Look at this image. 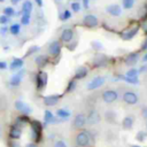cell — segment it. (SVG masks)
I'll return each mask as SVG.
<instances>
[{
    "mask_svg": "<svg viewBox=\"0 0 147 147\" xmlns=\"http://www.w3.org/2000/svg\"><path fill=\"white\" fill-rule=\"evenodd\" d=\"M29 124L31 127V138L36 144L40 142L42 139V129H44L42 124L37 119H31Z\"/></svg>",
    "mask_w": 147,
    "mask_h": 147,
    "instance_id": "cell-1",
    "label": "cell"
},
{
    "mask_svg": "<svg viewBox=\"0 0 147 147\" xmlns=\"http://www.w3.org/2000/svg\"><path fill=\"white\" fill-rule=\"evenodd\" d=\"M47 82H48V74L44 70H39L36 74V79H34L36 90L39 92L44 91V88L47 86Z\"/></svg>",
    "mask_w": 147,
    "mask_h": 147,
    "instance_id": "cell-2",
    "label": "cell"
},
{
    "mask_svg": "<svg viewBox=\"0 0 147 147\" xmlns=\"http://www.w3.org/2000/svg\"><path fill=\"white\" fill-rule=\"evenodd\" d=\"M91 134L87 131H80L76 136V145L78 147H88L91 144Z\"/></svg>",
    "mask_w": 147,
    "mask_h": 147,
    "instance_id": "cell-3",
    "label": "cell"
},
{
    "mask_svg": "<svg viewBox=\"0 0 147 147\" xmlns=\"http://www.w3.org/2000/svg\"><path fill=\"white\" fill-rule=\"evenodd\" d=\"M61 122H64V119L55 117L51 110H45L44 113V126H47L48 124H59Z\"/></svg>",
    "mask_w": 147,
    "mask_h": 147,
    "instance_id": "cell-4",
    "label": "cell"
},
{
    "mask_svg": "<svg viewBox=\"0 0 147 147\" xmlns=\"http://www.w3.org/2000/svg\"><path fill=\"white\" fill-rule=\"evenodd\" d=\"M122 99H123V101H124L126 105H130V106L137 105L138 101H139L138 95H137L134 92H132V91H126V92H124Z\"/></svg>",
    "mask_w": 147,
    "mask_h": 147,
    "instance_id": "cell-5",
    "label": "cell"
},
{
    "mask_svg": "<svg viewBox=\"0 0 147 147\" xmlns=\"http://www.w3.org/2000/svg\"><path fill=\"white\" fill-rule=\"evenodd\" d=\"M86 124H87V119H86V115L84 114H77L72 121V127H75L76 130H82Z\"/></svg>",
    "mask_w": 147,
    "mask_h": 147,
    "instance_id": "cell-6",
    "label": "cell"
},
{
    "mask_svg": "<svg viewBox=\"0 0 147 147\" xmlns=\"http://www.w3.org/2000/svg\"><path fill=\"white\" fill-rule=\"evenodd\" d=\"M61 49H62V45H61V41H59V40H53L48 46V53L53 57L60 56Z\"/></svg>",
    "mask_w": 147,
    "mask_h": 147,
    "instance_id": "cell-7",
    "label": "cell"
},
{
    "mask_svg": "<svg viewBox=\"0 0 147 147\" xmlns=\"http://www.w3.org/2000/svg\"><path fill=\"white\" fill-rule=\"evenodd\" d=\"M62 98V94H51V95H46L42 98V102L45 106L47 107H53L55 105H57L60 102Z\"/></svg>",
    "mask_w": 147,
    "mask_h": 147,
    "instance_id": "cell-8",
    "label": "cell"
},
{
    "mask_svg": "<svg viewBox=\"0 0 147 147\" xmlns=\"http://www.w3.org/2000/svg\"><path fill=\"white\" fill-rule=\"evenodd\" d=\"M108 61H109V59H108L107 55H105V54H96L93 57V60H92V64L95 68H101V67H106Z\"/></svg>",
    "mask_w": 147,
    "mask_h": 147,
    "instance_id": "cell-9",
    "label": "cell"
},
{
    "mask_svg": "<svg viewBox=\"0 0 147 147\" xmlns=\"http://www.w3.org/2000/svg\"><path fill=\"white\" fill-rule=\"evenodd\" d=\"M82 24H83L84 26H86V28H90V29H92V28H95V26H98V24H99V21H98V17H96L95 15L88 14V15H86V16L83 18V21H82Z\"/></svg>",
    "mask_w": 147,
    "mask_h": 147,
    "instance_id": "cell-10",
    "label": "cell"
},
{
    "mask_svg": "<svg viewBox=\"0 0 147 147\" xmlns=\"http://www.w3.org/2000/svg\"><path fill=\"white\" fill-rule=\"evenodd\" d=\"M117 98H118V94L115 90H106L102 93V100L106 103H113L117 100Z\"/></svg>",
    "mask_w": 147,
    "mask_h": 147,
    "instance_id": "cell-11",
    "label": "cell"
},
{
    "mask_svg": "<svg viewBox=\"0 0 147 147\" xmlns=\"http://www.w3.org/2000/svg\"><path fill=\"white\" fill-rule=\"evenodd\" d=\"M24 74H25V71H24L23 69L17 70V72L10 78L9 85H10L11 87H17V86H20V85H21V82H22V79H23V77H24Z\"/></svg>",
    "mask_w": 147,
    "mask_h": 147,
    "instance_id": "cell-12",
    "label": "cell"
},
{
    "mask_svg": "<svg viewBox=\"0 0 147 147\" xmlns=\"http://www.w3.org/2000/svg\"><path fill=\"white\" fill-rule=\"evenodd\" d=\"M14 106H15L16 110H18L20 113H22V115H26V116H29V115L31 114V111H32L31 107L28 106L26 103H24L22 100H16L15 103H14Z\"/></svg>",
    "mask_w": 147,
    "mask_h": 147,
    "instance_id": "cell-13",
    "label": "cell"
},
{
    "mask_svg": "<svg viewBox=\"0 0 147 147\" xmlns=\"http://www.w3.org/2000/svg\"><path fill=\"white\" fill-rule=\"evenodd\" d=\"M22 127L21 126H18L17 124H15V123H13L11 125H10V127H9V138L10 139H13V140H18L20 138H21V136H22Z\"/></svg>",
    "mask_w": 147,
    "mask_h": 147,
    "instance_id": "cell-14",
    "label": "cell"
},
{
    "mask_svg": "<svg viewBox=\"0 0 147 147\" xmlns=\"http://www.w3.org/2000/svg\"><path fill=\"white\" fill-rule=\"evenodd\" d=\"M86 119H87V123H88V124L94 125V124H98V123L101 121V116H100V114H99L98 110L92 109V110H90V113L87 114Z\"/></svg>",
    "mask_w": 147,
    "mask_h": 147,
    "instance_id": "cell-15",
    "label": "cell"
},
{
    "mask_svg": "<svg viewBox=\"0 0 147 147\" xmlns=\"http://www.w3.org/2000/svg\"><path fill=\"white\" fill-rule=\"evenodd\" d=\"M105 77H101V76H98L95 78H93L88 84H87V90L92 91V90H96L99 87H101L103 84H105Z\"/></svg>",
    "mask_w": 147,
    "mask_h": 147,
    "instance_id": "cell-16",
    "label": "cell"
},
{
    "mask_svg": "<svg viewBox=\"0 0 147 147\" xmlns=\"http://www.w3.org/2000/svg\"><path fill=\"white\" fill-rule=\"evenodd\" d=\"M60 39L64 44L70 42L74 39V31H72V29H64L61 32V34H60Z\"/></svg>",
    "mask_w": 147,
    "mask_h": 147,
    "instance_id": "cell-17",
    "label": "cell"
},
{
    "mask_svg": "<svg viewBox=\"0 0 147 147\" xmlns=\"http://www.w3.org/2000/svg\"><path fill=\"white\" fill-rule=\"evenodd\" d=\"M48 62H49V60L45 54H38L34 57V63L39 69H42L44 67H46L48 64Z\"/></svg>",
    "mask_w": 147,
    "mask_h": 147,
    "instance_id": "cell-18",
    "label": "cell"
},
{
    "mask_svg": "<svg viewBox=\"0 0 147 147\" xmlns=\"http://www.w3.org/2000/svg\"><path fill=\"white\" fill-rule=\"evenodd\" d=\"M87 74H88V69L85 65H80V67H78L76 69L75 75H74V79H76V80L83 79V78H85L87 76Z\"/></svg>",
    "mask_w": 147,
    "mask_h": 147,
    "instance_id": "cell-19",
    "label": "cell"
},
{
    "mask_svg": "<svg viewBox=\"0 0 147 147\" xmlns=\"http://www.w3.org/2000/svg\"><path fill=\"white\" fill-rule=\"evenodd\" d=\"M24 65V61L23 59H20V57H15L11 60V62L9 63V69L10 70H20L22 69Z\"/></svg>",
    "mask_w": 147,
    "mask_h": 147,
    "instance_id": "cell-20",
    "label": "cell"
},
{
    "mask_svg": "<svg viewBox=\"0 0 147 147\" xmlns=\"http://www.w3.org/2000/svg\"><path fill=\"white\" fill-rule=\"evenodd\" d=\"M106 11L111 16H119L122 14V9L118 5H109L106 7Z\"/></svg>",
    "mask_w": 147,
    "mask_h": 147,
    "instance_id": "cell-21",
    "label": "cell"
},
{
    "mask_svg": "<svg viewBox=\"0 0 147 147\" xmlns=\"http://www.w3.org/2000/svg\"><path fill=\"white\" fill-rule=\"evenodd\" d=\"M138 59H139V56H138L137 53H130V54H127V55L125 56L124 63H125L126 65H134V64L138 62Z\"/></svg>",
    "mask_w": 147,
    "mask_h": 147,
    "instance_id": "cell-22",
    "label": "cell"
},
{
    "mask_svg": "<svg viewBox=\"0 0 147 147\" xmlns=\"http://www.w3.org/2000/svg\"><path fill=\"white\" fill-rule=\"evenodd\" d=\"M138 31H139V28H138V26H134V28L130 29L129 31L124 32V33L122 34V38H123L124 40H130V39H132V38L137 34V32H138Z\"/></svg>",
    "mask_w": 147,
    "mask_h": 147,
    "instance_id": "cell-23",
    "label": "cell"
},
{
    "mask_svg": "<svg viewBox=\"0 0 147 147\" xmlns=\"http://www.w3.org/2000/svg\"><path fill=\"white\" fill-rule=\"evenodd\" d=\"M133 124H134V118H133L132 116H126V117H124L123 121H122V126H123V129H125V130H130V129L133 126Z\"/></svg>",
    "mask_w": 147,
    "mask_h": 147,
    "instance_id": "cell-24",
    "label": "cell"
},
{
    "mask_svg": "<svg viewBox=\"0 0 147 147\" xmlns=\"http://www.w3.org/2000/svg\"><path fill=\"white\" fill-rule=\"evenodd\" d=\"M30 118H29V116H26V115H21V116H18V117H16V119H15V124H17L18 126H21V127H23L24 125H26L28 123H30Z\"/></svg>",
    "mask_w": 147,
    "mask_h": 147,
    "instance_id": "cell-25",
    "label": "cell"
},
{
    "mask_svg": "<svg viewBox=\"0 0 147 147\" xmlns=\"http://www.w3.org/2000/svg\"><path fill=\"white\" fill-rule=\"evenodd\" d=\"M70 115H71V113H70L68 109L60 108V109H57V110H56V116H57L59 118L64 119V121H67V119L70 117Z\"/></svg>",
    "mask_w": 147,
    "mask_h": 147,
    "instance_id": "cell-26",
    "label": "cell"
},
{
    "mask_svg": "<svg viewBox=\"0 0 147 147\" xmlns=\"http://www.w3.org/2000/svg\"><path fill=\"white\" fill-rule=\"evenodd\" d=\"M33 9V6H32V2L30 0H25L22 5V13L23 14H31Z\"/></svg>",
    "mask_w": 147,
    "mask_h": 147,
    "instance_id": "cell-27",
    "label": "cell"
},
{
    "mask_svg": "<svg viewBox=\"0 0 147 147\" xmlns=\"http://www.w3.org/2000/svg\"><path fill=\"white\" fill-rule=\"evenodd\" d=\"M105 118L109 123H116V113L114 110H107L105 114Z\"/></svg>",
    "mask_w": 147,
    "mask_h": 147,
    "instance_id": "cell-28",
    "label": "cell"
},
{
    "mask_svg": "<svg viewBox=\"0 0 147 147\" xmlns=\"http://www.w3.org/2000/svg\"><path fill=\"white\" fill-rule=\"evenodd\" d=\"M76 87H77V80L76 79H70L69 80V83H68V85H67V87H65V93H71V92H74L75 90H76Z\"/></svg>",
    "mask_w": 147,
    "mask_h": 147,
    "instance_id": "cell-29",
    "label": "cell"
},
{
    "mask_svg": "<svg viewBox=\"0 0 147 147\" xmlns=\"http://www.w3.org/2000/svg\"><path fill=\"white\" fill-rule=\"evenodd\" d=\"M9 33L10 34H13V36H17L20 32H21V25L18 24V23H14V24H11L10 26H9Z\"/></svg>",
    "mask_w": 147,
    "mask_h": 147,
    "instance_id": "cell-30",
    "label": "cell"
},
{
    "mask_svg": "<svg viewBox=\"0 0 147 147\" xmlns=\"http://www.w3.org/2000/svg\"><path fill=\"white\" fill-rule=\"evenodd\" d=\"M40 49V47L39 46H37V45H33V46H31L28 51H26V53H25V57H28V56H31V55H33V54H36L38 51Z\"/></svg>",
    "mask_w": 147,
    "mask_h": 147,
    "instance_id": "cell-31",
    "label": "cell"
},
{
    "mask_svg": "<svg viewBox=\"0 0 147 147\" xmlns=\"http://www.w3.org/2000/svg\"><path fill=\"white\" fill-rule=\"evenodd\" d=\"M69 18H71V11L69 9H64L62 11V14L60 15V20L61 21H68Z\"/></svg>",
    "mask_w": 147,
    "mask_h": 147,
    "instance_id": "cell-32",
    "label": "cell"
},
{
    "mask_svg": "<svg viewBox=\"0 0 147 147\" xmlns=\"http://www.w3.org/2000/svg\"><path fill=\"white\" fill-rule=\"evenodd\" d=\"M30 14H22V17H21V24L22 25H29L30 24Z\"/></svg>",
    "mask_w": 147,
    "mask_h": 147,
    "instance_id": "cell-33",
    "label": "cell"
},
{
    "mask_svg": "<svg viewBox=\"0 0 147 147\" xmlns=\"http://www.w3.org/2000/svg\"><path fill=\"white\" fill-rule=\"evenodd\" d=\"M138 74H139V70L138 69H130L126 74H125V76L126 77H130V78H137L138 77Z\"/></svg>",
    "mask_w": 147,
    "mask_h": 147,
    "instance_id": "cell-34",
    "label": "cell"
},
{
    "mask_svg": "<svg viewBox=\"0 0 147 147\" xmlns=\"http://www.w3.org/2000/svg\"><path fill=\"white\" fill-rule=\"evenodd\" d=\"M70 8H71V10H72L74 13H78V11L82 9V6H80V3H79V2L75 1V2H71Z\"/></svg>",
    "mask_w": 147,
    "mask_h": 147,
    "instance_id": "cell-35",
    "label": "cell"
},
{
    "mask_svg": "<svg viewBox=\"0 0 147 147\" xmlns=\"http://www.w3.org/2000/svg\"><path fill=\"white\" fill-rule=\"evenodd\" d=\"M3 15H6V16H8V17L15 15V10H14V8H13V7H6V8L3 9Z\"/></svg>",
    "mask_w": 147,
    "mask_h": 147,
    "instance_id": "cell-36",
    "label": "cell"
},
{
    "mask_svg": "<svg viewBox=\"0 0 147 147\" xmlns=\"http://www.w3.org/2000/svg\"><path fill=\"white\" fill-rule=\"evenodd\" d=\"M134 5V0H123V7L125 9H131Z\"/></svg>",
    "mask_w": 147,
    "mask_h": 147,
    "instance_id": "cell-37",
    "label": "cell"
},
{
    "mask_svg": "<svg viewBox=\"0 0 147 147\" xmlns=\"http://www.w3.org/2000/svg\"><path fill=\"white\" fill-rule=\"evenodd\" d=\"M91 46H92V48L95 49V51H101V49L103 48L102 44L99 42V41H92V42H91Z\"/></svg>",
    "mask_w": 147,
    "mask_h": 147,
    "instance_id": "cell-38",
    "label": "cell"
},
{
    "mask_svg": "<svg viewBox=\"0 0 147 147\" xmlns=\"http://www.w3.org/2000/svg\"><path fill=\"white\" fill-rule=\"evenodd\" d=\"M146 137H147L146 132H144V131H139V132L137 133V136H136V139H137L138 141H144V140L146 139Z\"/></svg>",
    "mask_w": 147,
    "mask_h": 147,
    "instance_id": "cell-39",
    "label": "cell"
},
{
    "mask_svg": "<svg viewBox=\"0 0 147 147\" xmlns=\"http://www.w3.org/2000/svg\"><path fill=\"white\" fill-rule=\"evenodd\" d=\"M9 17L8 16H6V15H1L0 16V24H7L8 22H9Z\"/></svg>",
    "mask_w": 147,
    "mask_h": 147,
    "instance_id": "cell-40",
    "label": "cell"
},
{
    "mask_svg": "<svg viewBox=\"0 0 147 147\" xmlns=\"http://www.w3.org/2000/svg\"><path fill=\"white\" fill-rule=\"evenodd\" d=\"M8 145H9V147H21L20 144L17 142V140H13V139H10V141L8 142Z\"/></svg>",
    "mask_w": 147,
    "mask_h": 147,
    "instance_id": "cell-41",
    "label": "cell"
},
{
    "mask_svg": "<svg viewBox=\"0 0 147 147\" xmlns=\"http://www.w3.org/2000/svg\"><path fill=\"white\" fill-rule=\"evenodd\" d=\"M54 147H67V144L64 141H62V140H59V141H56L54 144Z\"/></svg>",
    "mask_w": 147,
    "mask_h": 147,
    "instance_id": "cell-42",
    "label": "cell"
},
{
    "mask_svg": "<svg viewBox=\"0 0 147 147\" xmlns=\"http://www.w3.org/2000/svg\"><path fill=\"white\" fill-rule=\"evenodd\" d=\"M141 115H142V117H145L147 119V106L141 108Z\"/></svg>",
    "mask_w": 147,
    "mask_h": 147,
    "instance_id": "cell-43",
    "label": "cell"
},
{
    "mask_svg": "<svg viewBox=\"0 0 147 147\" xmlns=\"http://www.w3.org/2000/svg\"><path fill=\"white\" fill-rule=\"evenodd\" d=\"M7 67H8V64L5 61H0V70H5V69H7Z\"/></svg>",
    "mask_w": 147,
    "mask_h": 147,
    "instance_id": "cell-44",
    "label": "cell"
},
{
    "mask_svg": "<svg viewBox=\"0 0 147 147\" xmlns=\"http://www.w3.org/2000/svg\"><path fill=\"white\" fill-rule=\"evenodd\" d=\"M83 7L85 9H88L90 8V0H83Z\"/></svg>",
    "mask_w": 147,
    "mask_h": 147,
    "instance_id": "cell-45",
    "label": "cell"
},
{
    "mask_svg": "<svg viewBox=\"0 0 147 147\" xmlns=\"http://www.w3.org/2000/svg\"><path fill=\"white\" fill-rule=\"evenodd\" d=\"M8 30H9L8 26H2V28H0V34H5Z\"/></svg>",
    "mask_w": 147,
    "mask_h": 147,
    "instance_id": "cell-46",
    "label": "cell"
},
{
    "mask_svg": "<svg viewBox=\"0 0 147 147\" xmlns=\"http://www.w3.org/2000/svg\"><path fill=\"white\" fill-rule=\"evenodd\" d=\"M76 46H77V41H76L75 44H70V45H68V49H69V51H74V49L76 48Z\"/></svg>",
    "mask_w": 147,
    "mask_h": 147,
    "instance_id": "cell-47",
    "label": "cell"
},
{
    "mask_svg": "<svg viewBox=\"0 0 147 147\" xmlns=\"http://www.w3.org/2000/svg\"><path fill=\"white\" fill-rule=\"evenodd\" d=\"M141 51H147V38L145 39V41L141 45Z\"/></svg>",
    "mask_w": 147,
    "mask_h": 147,
    "instance_id": "cell-48",
    "label": "cell"
},
{
    "mask_svg": "<svg viewBox=\"0 0 147 147\" xmlns=\"http://www.w3.org/2000/svg\"><path fill=\"white\" fill-rule=\"evenodd\" d=\"M139 72H147V64H144L142 67H140Z\"/></svg>",
    "mask_w": 147,
    "mask_h": 147,
    "instance_id": "cell-49",
    "label": "cell"
},
{
    "mask_svg": "<svg viewBox=\"0 0 147 147\" xmlns=\"http://www.w3.org/2000/svg\"><path fill=\"white\" fill-rule=\"evenodd\" d=\"M25 147H37V144H36V142H30V144H28Z\"/></svg>",
    "mask_w": 147,
    "mask_h": 147,
    "instance_id": "cell-50",
    "label": "cell"
},
{
    "mask_svg": "<svg viewBox=\"0 0 147 147\" xmlns=\"http://www.w3.org/2000/svg\"><path fill=\"white\" fill-rule=\"evenodd\" d=\"M36 1V3L39 6V7H41L42 6V0H34Z\"/></svg>",
    "mask_w": 147,
    "mask_h": 147,
    "instance_id": "cell-51",
    "label": "cell"
},
{
    "mask_svg": "<svg viewBox=\"0 0 147 147\" xmlns=\"http://www.w3.org/2000/svg\"><path fill=\"white\" fill-rule=\"evenodd\" d=\"M142 62H147V53L142 56Z\"/></svg>",
    "mask_w": 147,
    "mask_h": 147,
    "instance_id": "cell-52",
    "label": "cell"
},
{
    "mask_svg": "<svg viewBox=\"0 0 147 147\" xmlns=\"http://www.w3.org/2000/svg\"><path fill=\"white\" fill-rule=\"evenodd\" d=\"M10 1H11V2L14 3V5H16V3H18V2L21 1V0H10Z\"/></svg>",
    "mask_w": 147,
    "mask_h": 147,
    "instance_id": "cell-53",
    "label": "cell"
},
{
    "mask_svg": "<svg viewBox=\"0 0 147 147\" xmlns=\"http://www.w3.org/2000/svg\"><path fill=\"white\" fill-rule=\"evenodd\" d=\"M131 147H141V146H139V145H132Z\"/></svg>",
    "mask_w": 147,
    "mask_h": 147,
    "instance_id": "cell-54",
    "label": "cell"
},
{
    "mask_svg": "<svg viewBox=\"0 0 147 147\" xmlns=\"http://www.w3.org/2000/svg\"><path fill=\"white\" fill-rule=\"evenodd\" d=\"M2 1H5V0H0V2H2Z\"/></svg>",
    "mask_w": 147,
    "mask_h": 147,
    "instance_id": "cell-55",
    "label": "cell"
},
{
    "mask_svg": "<svg viewBox=\"0 0 147 147\" xmlns=\"http://www.w3.org/2000/svg\"><path fill=\"white\" fill-rule=\"evenodd\" d=\"M146 127H147V121H146Z\"/></svg>",
    "mask_w": 147,
    "mask_h": 147,
    "instance_id": "cell-56",
    "label": "cell"
},
{
    "mask_svg": "<svg viewBox=\"0 0 147 147\" xmlns=\"http://www.w3.org/2000/svg\"><path fill=\"white\" fill-rule=\"evenodd\" d=\"M76 147H78V146H76Z\"/></svg>",
    "mask_w": 147,
    "mask_h": 147,
    "instance_id": "cell-57",
    "label": "cell"
}]
</instances>
